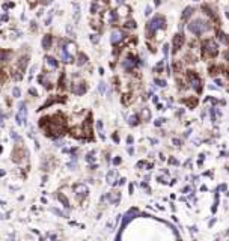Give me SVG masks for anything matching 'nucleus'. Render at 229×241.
I'll return each mask as SVG.
<instances>
[{
    "instance_id": "obj_1",
    "label": "nucleus",
    "mask_w": 229,
    "mask_h": 241,
    "mask_svg": "<svg viewBox=\"0 0 229 241\" xmlns=\"http://www.w3.org/2000/svg\"><path fill=\"white\" fill-rule=\"evenodd\" d=\"M39 127L44 128L47 136L53 139L62 137L66 131V124L62 115H56V116H45L39 121Z\"/></svg>"
},
{
    "instance_id": "obj_2",
    "label": "nucleus",
    "mask_w": 229,
    "mask_h": 241,
    "mask_svg": "<svg viewBox=\"0 0 229 241\" xmlns=\"http://www.w3.org/2000/svg\"><path fill=\"white\" fill-rule=\"evenodd\" d=\"M164 27H166V20H164V17H161V15H157V17H154L151 21H148V24H146L148 36H152L154 33L157 32V30L164 29Z\"/></svg>"
},
{
    "instance_id": "obj_3",
    "label": "nucleus",
    "mask_w": 229,
    "mask_h": 241,
    "mask_svg": "<svg viewBox=\"0 0 229 241\" xmlns=\"http://www.w3.org/2000/svg\"><path fill=\"white\" fill-rule=\"evenodd\" d=\"M202 53H204V57L206 59H211V57H216L217 53H219V48H217V44L212 39H206L204 45H202Z\"/></svg>"
},
{
    "instance_id": "obj_4",
    "label": "nucleus",
    "mask_w": 229,
    "mask_h": 241,
    "mask_svg": "<svg viewBox=\"0 0 229 241\" xmlns=\"http://www.w3.org/2000/svg\"><path fill=\"white\" fill-rule=\"evenodd\" d=\"M189 30L194 35H202L204 32L208 30V26H206L205 21H202V20L198 18V20H193V21L189 23Z\"/></svg>"
},
{
    "instance_id": "obj_5",
    "label": "nucleus",
    "mask_w": 229,
    "mask_h": 241,
    "mask_svg": "<svg viewBox=\"0 0 229 241\" xmlns=\"http://www.w3.org/2000/svg\"><path fill=\"white\" fill-rule=\"evenodd\" d=\"M27 60H29L27 56L21 57V59L18 60V64H17V71H15V75H14L15 80H21V78H23V74H24V71H26V66H27Z\"/></svg>"
},
{
    "instance_id": "obj_6",
    "label": "nucleus",
    "mask_w": 229,
    "mask_h": 241,
    "mask_svg": "<svg viewBox=\"0 0 229 241\" xmlns=\"http://www.w3.org/2000/svg\"><path fill=\"white\" fill-rule=\"evenodd\" d=\"M187 77H189V81H190L191 87H193L196 92H200V91H202V81H200V78L198 77V74H196V72H193V71H189V72H187Z\"/></svg>"
},
{
    "instance_id": "obj_7",
    "label": "nucleus",
    "mask_w": 229,
    "mask_h": 241,
    "mask_svg": "<svg viewBox=\"0 0 229 241\" xmlns=\"http://www.w3.org/2000/svg\"><path fill=\"white\" fill-rule=\"evenodd\" d=\"M26 121H27V107H26L24 101H21L20 107H18V113H17V124L18 125H24Z\"/></svg>"
},
{
    "instance_id": "obj_8",
    "label": "nucleus",
    "mask_w": 229,
    "mask_h": 241,
    "mask_svg": "<svg viewBox=\"0 0 229 241\" xmlns=\"http://www.w3.org/2000/svg\"><path fill=\"white\" fill-rule=\"evenodd\" d=\"M137 64H139V62H137V57L133 56V54H128L124 60H122V66H124L125 71H133L137 66Z\"/></svg>"
},
{
    "instance_id": "obj_9",
    "label": "nucleus",
    "mask_w": 229,
    "mask_h": 241,
    "mask_svg": "<svg viewBox=\"0 0 229 241\" xmlns=\"http://www.w3.org/2000/svg\"><path fill=\"white\" fill-rule=\"evenodd\" d=\"M57 66H59L57 59H54L53 56H45V59H44V70H45V72L54 71V70H57Z\"/></svg>"
},
{
    "instance_id": "obj_10",
    "label": "nucleus",
    "mask_w": 229,
    "mask_h": 241,
    "mask_svg": "<svg viewBox=\"0 0 229 241\" xmlns=\"http://www.w3.org/2000/svg\"><path fill=\"white\" fill-rule=\"evenodd\" d=\"M124 38H125V33L122 32L121 29H113V30H112V33H110V42L113 44V45H118Z\"/></svg>"
},
{
    "instance_id": "obj_11",
    "label": "nucleus",
    "mask_w": 229,
    "mask_h": 241,
    "mask_svg": "<svg viewBox=\"0 0 229 241\" xmlns=\"http://www.w3.org/2000/svg\"><path fill=\"white\" fill-rule=\"evenodd\" d=\"M74 191H76V197H77L78 202H82L83 199L88 196V193H89L88 187L84 185V184H77L76 187H74Z\"/></svg>"
},
{
    "instance_id": "obj_12",
    "label": "nucleus",
    "mask_w": 229,
    "mask_h": 241,
    "mask_svg": "<svg viewBox=\"0 0 229 241\" xmlns=\"http://www.w3.org/2000/svg\"><path fill=\"white\" fill-rule=\"evenodd\" d=\"M139 214H140V213H139V209H137V208H131L130 211L124 216V220H122V229H124V228H125L127 224H128L136 216H139Z\"/></svg>"
},
{
    "instance_id": "obj_13",
    "label": "nucleus",
    "mask_w": 229,
    "mask_h": 241,
    "mask_svg": "<svg viewBox=\"0 0 229 241\" xmlns=\"http://www.w3.org/2000/svg\"><path fill=\"white\" fill-rule=\"evenodd\" d=\"M86 91H88V86H86V83L84 81H74V85H72V92L76 93V95H83V93H86Z\"/></svg>"
},
{
    "instance_id": "obj_14",
    "label": "nucleus",
    "mask_w": 229,
    "mask_h": 241,
    "mask_svg": "<svg viewBox=\"0 0 229 241\" xmlns=\"http://www.w3.org/2000/svg\"><path fill=\"white\" fill-rule=\"evenodd\" d=\"M185 42L184 39V35L183 33H177L173 36V51H178L181 47H183V44Z\"/></svg>"
},
{
    "instance_id": "obj_15",
    "label": "nucleus",
    "mask_w": 229,
    "mask_h": 241,
    "mask_svg": "<svg viewBox=\"0 0 229 241\" xmlns=\"http://www.w3.org/2000/svg\"><path fill=\"white\" fill-rule=\"evenodd\" d=\"M59 56H60L62 62H65V64H71V62H72V56L68 53V51L65 50V47H62V45L59 48Z\"/></svg>"
},
{
    "instance_id": "obj_16",
    "label": "nucleus",
    "mask_w": 229,
    "mask_h": 241,
    "mask_svg": "<svg viewBox=\"0 0 229 241\" xmlns=\"http://www.w3.org/2000/svg\"><path fill=\"white\" fill-rule=\"evenodd\" d=\"M42 48L44 50H50L51 48V45H53V36L51 35H45V36H42Z\"/></svg>"
},
{
    "instance_id": "obj_17",
    "label": "nucleus",
    "mask_w": 229,
    "mask_h": 241,
    "mask_svg": "<svg viewBox=\"0 0 229 241\" xmlns=\"http://www.w3.org/2000/svg\"><path fill=\"white\" fill-rule=\"evenodd\" d=\"M116 14H118V17H128L130 15V6H127V5H124V3L119 5Z\"/></svg>"
},
{
    "instance_id": "obj_18",
    "label": "nucleus",
    "mask_w": 229,
    "mask_h": 241,
    "mask_svg": "<svg viewBox=\"0 0 229 241\" xmlns=\"http://www.w3.org/2000/svg\"><path fill=\"white\" fill-rule=\"evenodd\" d=\"M106 14V17H104V20L107 23H110V24H113L116 20H118V14H116L115 11H109V12H104Z\"/></svg>"
},
{
    "instance_id": "obj_19",
    "label": "nucleus",
    "mask_w": 229,
    "mask_h": 241,
    "mask_svg": "<svg viewBox=\"0 0 229 241\" xmlns=\"http://www.w3.org/2000/svg\"><path fill=\"white\" fill-rule=\"evenodd\" d=\"M65 50H66L71 56H72V54H77V45L74 44L72 41H66V44H65Z\"/></svg>"
},
{
    "instance_id": "obj_20",
    "label": "nucleus",
    "mask_w": 229,
    "mask_h": 241,
    "mask_svg": "<svg viewBox=\"0 0 229 241\" xmlns=\"http://www.w3.org/2000/svg\"><path fill=\"white\" fill-rule=\"evenodd\" d=\"M193 12H194V9L191 8V6H187V8L184 9L183 15H181V20H183V21H185V20H187V18H190L191 15H193Z\"/></svg>"
},
{
    "instance_id": "obj_21",
    "label": "nucleus",
    "mask_w": 229,
    "mask_h": 241,
    "mask_svg": "<svg viewBox=\"0 0 229 241\" xmlns=\"http://www.w3.org/2000/svg\"><path fill=\"white\" fill-rule=\"evenodd\" d=\"M109 199L112 203H118L119 199H121V193L119 191H110L109 193Z\"/></svg>"
},
{
    "instance_id": "obj_22",
    "label": "nucleus",
    "mask_w": 229,
    "mask_h": 241,
    "mask_svg": "<svg viewBox=\"0 0 229 241\" xmlns=\"http://www.w3.org/2000/svg\"><path fill=\"white\" fill-rule=\"evenodd\" d=\"M86 62H88V56L84 54V53H78V54H77V65H78V66L86 65Z\"/></svg>"
},
{
    "instance_id": "obj_23",
    "label": "nucleus",
    "mask_w": 229,
    "mask_h": 241,
    "mask_svg": "<svg viewBox=\"0 0 229 241\" xmlns=\"http://www.w3.org/2000/svg\"><path fill=\"white\" fill-rule=\"evenodd\" d=\"M115 179H116V170H110L107 173V182L109 184H115Z\"/></svg>"
},
{
    "instance_id": "obj_24",
    "label": "nucleus",
    "mask_w": 229,
    "mask_h": 241,
    "mask_svg": "<svg viewBox=\"0 0 229 241\" xmlns=\"http://www.w3.org/2000/svg\"><path fill=\"white\" fill-rule=\"evenodd\" d=\"M128 124L131 125V127L137 125V124H139V116H137V115H131V116L128 118Z\"/></svg>"
},
{
    "instance_id": "obj_25",
    "label": "nucleus",
    "mask_w": 229,
    "mask_h": 241,
    "mask_svg": "<svg viewBox=\"0 0 229 241\" xmlns=\"http://www.w3.org/2000/svg\"><path fill=\"white\" fill-rule=\"evenodd\" d=\"M9 56H11V53H9V51H6V50H0V64L6 60Z\"/></svg>"
},
{
    "instance_id": "obj_26",
    "label": "nucleus",
    "mask_w": 229,
    "mask_h": 241,
    "mask_svg": "<svg viewBox=\"0 0 229 241\" xmlns=\"http://www.w3.org/2000/svg\"><path fill=\"white\" fill-rule=\"evenodd\" d=\"M149 118H151V112L148 109H143L142 110V119L143 121H149Z\"/></svg>"
},
{
    "instance_id": "obj_27",
    "label": "nucleus",
    "mask_w": 229,
    "mask_h": 241,
    "mask_svg": "<svg viewBox=\"0 0 229 241\" xmlns=\"http://www.w3.org/2000/svg\"><path fill=\"white\" fill-rule=\"evenodd\" d=\"M6 80H8V74H6V71H5V70H2V71H0V86H2Z\"/></svg>"
},
{
    "instance_id": "obj_28",
    "label": "nucleus",
    "mask_w": 229,
    "mask_h": 241,
    "mask_svg": "<svg viewBox=\"0 0 229 241\" xmlns=\"http://www.w3.org/2000/svg\"><path fill=\"white\" fill-rule=\"evenodd\" d=\"M57 199H59V201H60V202H62L65 207H68V205H70V202H68V199H66L65 196H63L62 193H57Z\"/></svg>"
},
{
    "instance_id": "obj_29",
    "label": "nucleus",
    "mask_w": 229,
    "mask_h": 241,
    "mask_svg": "<svg viewBox=\"0 0 229 241\" xmlns=\"http://www.w3.org/2000/svg\"><path fill=\"white\" fill-rule=\"evenodd\" d=\"M89 39H90V42L92 44H98V41H100V35L98 33H92L89 36Z\"/></svg>"
},
{
    "instance_id": "obj_30",
    "label": "nucleus",
    "mask_w": 229,
    "mask_h": 241,
    "mask_svg": "<svg viewBox=\"0 0 229 241\" xmlns=\"http://www.w3.org/2000/svg\"><path fill=\"white\" fill-rule=\"evenodd\" d=\"M125 27L127 29H134L136 27V21H134V20H128V21L125 23Z\"/></svg>"
},
{
    "instance_id": "obj_31",
    "label": "nucleus",
    "mask_w": 229,
    "mask_h": 241,
    "mask_svg": "<svg viewBox=\"0 0 229 241\" xmlns=\"http://www.w3.org/2000/svg\"><path fill=\"white\" fill-rule=\"evenodd\" d=\"M97 11H98V3L94 2L92 5H90V14H97Z\"/></svg>"
},
{
    "instance_id": "obj_32",
    "label": "nucleus",
    "mask_w": 229,
    "mask_h": 241,
    "mask_svg": "<svg viewBox=\"0 0 229 241\" xmlns=\"http://www.w3.org/2000/svg\"><path fill=\"white\" fill-rule=\"evenodd\" d=\"M12 95L15 97V98H18V97H21V91L18 87H14V91H12Z\"/></svg>"
},
{
    "instance_id": "obj_33",
    "label": "nucleus",
    "mask_w": 229,
    "mask_h": 241,
    "mask_svg": "<svg viewBox=\"0 0 229 241\" xmlns=\"http://www.w3.org/2000/svg\"><path fill=\"white\" fill-rule=\"evenodd\" d=\"M185 103H187L190 107H194L196 104H198V99H196V98H193V99H189V101H185Z\"/></svg>"
},
{
    "instance_id": "obj_34",
    "label": "nucleus",
    "mask_w": 229,
    "mask_h": 241,
    "mask_svg": "<svg viewBox=\"0 0 229 241\" xmlns=\"http://www.w3.org/2000/svg\"><path fill=\"white\" fill-rule=\"evenodd\" d=\"M161 68H163V62H158V65L154 68V71H155V72H160V71H161Z\"/></svg>"
},
{
    "instance_id": "obj_35",
    "label": "nucleus",
    "mask_w": 229,
    "mask_h": 241,
    "mask_svg": "<svg viewBox=\"0 0 229 241\" xmlns=\"http://www.w3.org/2000/svg\"><path fill=\"white\" fill-rule=\"evenodd\" d=\"M104 92H106V85L101 81V83H100V93H104Z\"/></svg>"
},
{
    "instance_id": "obj_36",
    "label": "nucleus",
    "mask_w": 229,
    "mask_h": 241,
    "mask_svg": "<svg viewBox=\"0 0 229 241\" xmlns=\"http://www.w3.org/2000/svg\"><path fill=\"white\" fill-rule=\"evenodd\" d=\"M155 83H157L160 87H164V86H166V81H164V80H155Z\"/></svg>"
},
{
    "instance_id": "obj_37",
    "label": "nucleus",
    "mask_w": 229,
    "mask_h": 241,
    "mask_svg": "<svg viewBox=\"0 0 229 241\" xmlns=\"http://www.w3.org/2000/svg\"><path fill=\"white\" fill-rule=\"evenodd\" d=\"M29 93H32L33 97H38V92H36L35 87H30V89H29Z\"/></svg>"
},
{
    "instance_id": "obj_38",
    "label": "nucleus",
    "mask_w": 229,
    "mask_h": 241,
    "mask_svg": "<svg viewBox=\"0 0 229 241\" xmlns=\"http://www.w3.org/2000/svg\"><path fill=\"white\" fill-rule=\"evenodd\" d=\"M86 160H88V161H94V160H95V157H94V152H92V154L89 152V154L86 155Z\"/></svg>"
},
{
    "instance_id": "obj_39",
    "label": "nucleus",
    "mask_w": 229,
    "mask_h": 241,
    "mask_svg": "<svg viewBox=\"0 0 229 241\" xmlns=\"http://www.w3.org/2000/svg\"><path fill=\"white\" fill-rule=\"evenodd\" d=\"M29 2V5H30V8H33V6H36V3L39 2V0H27Z\"/></svg>"
},
{
    "instance_id": "obj_40",
    "label": "nucleus",
    "mask_w": 229,
    "mask_h": 241,
    "mask_svg": "<svg viewBox=\"0 0 229 241\" xmlns=\"http://www.w3.org/2000/svg\"><path fill=\"white\" fill-rule=\"evenodd\" d=\"M66 32L70 33V36H74V32H72V27H71V26H66Z\"/></svg>"
},
{
    "instance_id": "obj_41",
    "label": "nucleus",
    "mask_w": 229,
    "mask_h": 241,
    "mask_svg": "<svg viewBox=\"0 0 229 241\" xmlns=\"http://www.w3.org/2000/svg\"><path fill=\"white\" fill-rule=\"evenodd\" d=\"M12 6H14V3H5V5H3V9H5V11H6V9L12 8Z\"/></svg>"
},
{
    "instance_id": "obj_42",
    "label": "nucleus",
    "mask_w": 229,
    "mask_h": 241,
    "mask_svg": "<svg viewBox=\"0 0 229 241\" xmlns=\"http://www.w3.org/2000/svg\"><path fill=\"white\" fill-rule=\"evenodd\" d=\"M97 128H98V131L103 130V121H98V122H97Z\"/></svg>"
},
{
    "instance_id": "obj_43",
    "label": "nucleus",
    "mask_w": 229,
    "mask_h": 241,
    "mask_svg": "<svg viewBox=\"0 0 229 241\" xmlns=\"http://www.w3.org/2000/svg\"><path fill=\"white\" fill-rule=\"evenodd\" d=\"M51 211L54 213V214H59V216H62V217H63V213H62V211H59V209H54V208H53Z\"/></svg>"
},
{
    "instance_id": "obj_44",
    "label": "nucleus",
    "mask_w": 229,
    "mask_h": 241,
    "mask_svg": "<svg viewBox=\"0 0 229 241\" xmlns=\"http://www.w3.org/2000/svg\"><path fill=\"white\" fill-rule=\"evenodd\" d=\"M163 122H164V119H161V118H160V119H157V121H155V125L158 127V125H161Z\"/></svg>"
},
{
    "instance_id": "obj_45",
    "label": "nucleus",
    "mask_w": 229,
    "mask_h": 241,
    "mask_svg": "<svg viewBox=\"0 0 229 241\" xmlns=\"http://www.w3.org/2000/svg\"><path fill=\"white\" fill-rule=\"evenodd\" d=\"M0 21H8V15H0Z\"/></svg>"
},
{
    "instance_id": "obj_46",
    "label": "nucleus",
    "mask_w": 229,
    "mask_h": 241,
    "mask_svg": "<svg viewBox=\"0 0 229 241\" xmlns=\"http://www.w3.org/2000/svg\"><path fill=\"white\" fill-rule=\"evenodd\" d=\"M163 51H164V54H167V51H169V45H167V44H164V47H163Z\"/></svg>"
},
{
    "instance_id": "obj_47",
    "label": "nucleus",
    "mask_w": 229,
    "mask_h": 241,
    "mask_svg": "<svg viewBox=\"0 0 229 241\" xmlns=\"http://www.w3.org/2000/svg\"><path fill=\"white\" fill-rule=\"evenodd\" d=\"M151 11H152V9H151V6H146V11H145V15H149V14H151Z\"/></svg>"
},
{
    "instance_id": "obj_48",
    "label": "nucleus",
    "mask_w": 229,
    "mask_h": 241,
    "mask_svg": "<svg viewBox=\"0 0 229 241\" xmlns=\"http://www.w3.org/2000/svg\"><path fill=\"white\" fill-rule=\"evenodd\" d=\"M169 163H170V164H178V161L175 160V158H169Z\"/></svg>"
},
{
    "instance_id": "obj_49",
    "label": "nucleus",
    "mask_w": 229,
    "mask_h": 241,
    "mask_svg": "<svg viewBox=\"0 0 229 241\" xmlns=\"http://www.w3.org/2000/svg\"><path fill=\"white\" fill-rule=\"evenodd\" d=\"M121 163V158H119V157H116V158L113 160V164H119Z\"/></svg>"
},
{
    "instance_id": "obj_50",
    "label": "nucleus",
    "mask_w": 229,
    "mask_h": 241,
    "mask_svg": "<svg viewBox=\"0 0 229 241\" xmlns=\"http://www.w3.org/2000/svg\"><path fill=\"white\" fill-rule=\"evenodd\" d=\"M112 137H113V140H115V142H119V137H118V134H113V136H112Z\"/></svg>"
},
{
    "instance_id": "obj_51",
    "label": "nucleus",
    "mask_w": 229,
    "mask_h": 241,
    "mask_svg": "<svg viewBox=\"0 0 229 241\" xmlns=\"http://www.w3.org/2000/svg\"><path fill=\"white\" fill-rule=\"evenodd\" d=\"M173 143L177 145V146H179V145H181V140H178V139H173Z\"/></svg>"
},
{
    "instance_id": "obj_52",
    "label": "nucleus",
    "mask_w": 229,
    "mask_h": 241,
    "mask_svg": "<svg viewBox=\"0 0 229 241\" xmlns=\"http://www.w3.org/2000/svg\"><path fill=\"white\" fill-rule=\"evenodd\" d=\"M30 24H32V30H36V23H35V21H32Z\"/></svg>"
},
{
    "instance_id": "obj_53",
    "label": "nucleus",
    "mask_w": 229,
    "mask_h": 241,
    "mask_svg": "<svg viewBox=\"0 0 229 241\" xmlns=\"http://www.w3.org/2000/svg\"><path fill=\"white\" fill-rule=\"evenodd\" d=\"M127 142H128V143H133V137H131V136H128V139H127Z\"/></svg>"
},
{
    "instance_id": "obj_54",
    "label": "nucleus",
    "mask_w": 229,
    "mask_h": 241,
    "mask_svg": "<svg viewBox=\"0 0 229 241\" xmlns=\"http://www.w3.org/2000/svg\"><path fill=\"white\" fill-rule=\"evenodd\" d=\"M115 2L118 3V5H122V3H124V0H115Z\"/></svg>"
},
{
    "instance_id": "obj_55",
    "label": "nucleus",
    "mask_w": 229,
    "mask_h": 241,
    "mask_svg": "<svg viewBox=\"0 0 229 241\" xmlns=\"http://www.w3.org/2000/svg\"><path fill=\"white\" fill-rule=\"evenodd\" d=\"M226 59H228V60H229V50H228V51H226Z\"/></svg>"
},
{
    "instance_id": "obj_56",
    "label": "nucleus",
    "mask_w": 229,
    "mask_h": 241,
    "mask_svg": "<svg viewBox=\"0 0 229 241\" xmlns=\"http://www.w3.org/2000/svg\"><path fill=\"white\" fill-rule=\"evenodd\" d=\"M2 175H5V170H0V176H2Z\"/></svg>"
},
{
    "instance_id": "obj_57",
    "label": "nucleus",
    "mask_w": 229,
    "mask_h": 241,
    "mask_svg": "<svg viewBox=\"0 0 229 241\" xmlns=\"http://www.w3.org/2000/svg\"><path fill=\"white\" fill-rule=\"evenodd\" d=\"M194 2H198V0H194Z\"/></svg>"
}]
</instances>
